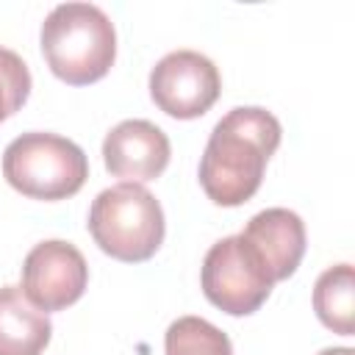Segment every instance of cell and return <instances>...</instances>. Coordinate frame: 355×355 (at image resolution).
<instances>
[{
  "mask_svg": "<svg viewBox=\"0 0 355 355\" xmlns=\"http://www.w3.org/2000/svg\"><path fill=\"white\" fill-rule=\"evenodd\" d=\"M202 294L230 316L255 313L272 294V275L241 236H225L202 258Z\"/></svg>",
  "mask_w": 355,
  "mask_h": 355,
  "instance_id": "cell-5",
  "label": "cell"
},
{
  "mask_svg": "<svg viewBox=\"0 0 355 355\" xmlns=\"http://www.w3.org/2000/svg\"><path fill=\"white\" fill-rule=\"evenodd\" d=\"M3 178L31 200L55 202L83 189L89 178V158L72 139L31 130L6 147Z\"/></svg>",
  "mask_w": 355,
  "mask_h": 355,
  "instance_id": "cell-4",
  "label": "cell"
},
{
  "mask_svg": "<svg viewBox=\"0 0 355 355\" xmlns=\"http://www.w3.org/2000/svg\"><path fill=\"white\" fill-rule=\"evenodd\" d=\"M222 92V78L216 64L197 50L166 53L150 72L153 103L175 119L202 116Z\"/></svg>",
  "mask_w": 355,
  "mask_h": 355,
  "instance_id": "cell-6",
  "label": "cell"
},
{
  "mask_svg": "<svg viewBox=\"0 0 355 355\" xmlns=\"http://www.w3.org/2000/svg\"><path fill=\"white\" fill-rule=\"evenodd\" d=\"M277 116L261 105L230 108L211 130L200 158V186L222 208L244 205L263 180L266 161L280 144Z\"/></svg>",
  "mask_w": 355,
  "mask_h": 355,
  "instance_id": "cell-1",
  "label": "cell"
},
{
  "mask_svg": "<svg viewBox=\"0 0 355 355\" xmlns=\"http://www.w3.org/2000/svg\"><path fill=\"white\" fill-rule=\"evenodd\" d=\"M42 53L55 78L89 86L105 78L116 58L114 22L94 3H61L42 22Z\"/></svg>",
  "mask_w": 355,
  "mask_h": 355,
  "instance_id": "cell-2",
  "label": "cell"
},
{
  "mask_svg": "<svg viewBox=\"0 0 355 355\" xmlns=\"http://www.w3.org/2000/svg\"><path fill=\"white\" fill-rule=\"evenodd\" d=\"M89 233L105 255L141 263L153 258L164 241L161 202L141 183L103 189L89 208Z\"/></svg>",
  "mask_w": 355,
  "mask_h": 355,
  "instance_id": "cell-3",
  "label": "cell"
},
{
  "mask_svg": "<svg viewBox=\"0 0 355 355\" xmlns=\"http://www.w3.org/2000/svg\"><path fill=\"white\" fill-rule=\"evenodd\" d=\"M313 311L319 322L338 333H355V272L352 263H336L324 269L313 286Z\"/></svg>",
  "mask_w": 355,
  "mask_h": 355,
  "instance_id": "cell-11",
  "label": "cell"
},
{
  "mask_svg": "<svg viewBox=\"0 0 355 355\" xmlns=\"http://www.w3.org/2000/svg\"><path fill=\"white\" fill-rule=\"evenodd\" d=\"M319 355H355V349L352 347H327Z\"/></svg>",
  "mask_w": 355,
  "mask_h": 355,
  "instance_id": "cell-14",
  "label": "cell"
},
{
  "mask_svg": "<svg viewBox=\"0 0 355 355\" xmlns=\"http://www.w3.org/2000/svg\"><path fill=\"white\" fill-rule=\"evenodd\" d=\"M172 147L166 133L147 119H125L105 133L103 161L122 183L155 180L169 164Z\"/></svg>",
  "mask_w": 355,
  "mask_h": 355,
  "instance_id": "cell-8",
  "label": "cell"
},
{
  "mask_svg": "<svg viewBox=\"0 0 355 355\" xmlns=\"http://www.w3.org/2000/svg\"><path fill=\"white\" fill-rule=\"evenodd\" d=\"M164 355H233L227 333L202 316H180L166 327Z\"/></svg>",
  "mask_w": 355,
  "mask_h": 355,
  "instance_id": "cell-12",
  "label": "cell"
},
{
  "mask_svg": "<svg viewBox=\"0 0 355 355\" xmlns=\"http://www.w3.org/2000/svg\"><path fill=\"white\" fill-rule=\"evenodd\" d=\"M89 263L83 252L61 239L39 241L22 263V294L44 313L64 311L83 297Z\"/></svg>",
  "mask_w": 355,
  "mask_h": 355,
  "instance_id": "cell-7",
  "label": "cell"
},
{
  "mask_svg": "<svg viewBox=\"0 0 355 355\" xmlns=\"http://www.w3.org/2000/svg\"><path fill=\"white\" fill-rule=\"evenodd\" d=\"M31 94L28 64L8 47H0V122L14 116Z\"/></svg>",
  "mask_w": 355,
  "mask_h": 355,
  "instance_id": "cell-13",
  "label": "cell"
},
{
  "mask_svg": "<svg viewBox=\"0 0 355 355\" xmlns=\"http://www.w3.org/2000/svg\"><path fill=\"white\" fill-rule=\"evenodd\" d=\"M53 324L19 286L0 288V355H42Z\"/></svg>",
  "mask_w": 355,
  "mask_h": 355,
  "instance_id": "cell-10",
  "label": "cell"
},
{
  "mask_svg": "<svg viewBox=\"0 0 355 355\" xmlns=\"http://www.w3.org/2000/svg\"><path fill=\"white\" fill-rule=\"evenodd\" d=\"M239 236L255 250L275 283L291 277L305 255V225L288 208L258 211Z\"/></svg>",
  "mask_w": 355,
  "mask_h": 355,
  "instance_id": "cell-9",
  "label": "cell"
}]
</instances>
